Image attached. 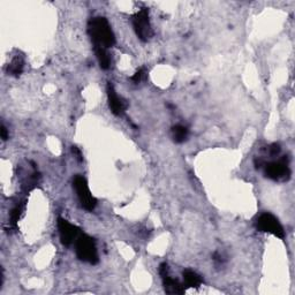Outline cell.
Wrapping results in <instances>:
<instances>
[{
	"instance_id": "obj_1",
	"label": "cell",
	"mask_w": 295,
	"mask_h": 295,
	"mask_svg": "<svg viewBox=\"0 0 295 295\" xmlns=\"http://www.w3.org/2000/svg\"><path fill=\"white\" fill-rule=\"evenodd\" d=\"M88 34L94 46H103L109 49V47L114 46L116 43L115 35L111 26L108 20L102 16L89 20Z\"/></svg>"
},
{
	"instance_id": "obj_2",
	"label": "cell",
	"mask_w": 295,
	"mask_h": 295,
	"mask_svg": "<svg viewBox=\"0 0 295 295\" xmlns=\"http://www.w3.org/2000/svg\"><path fill=\"white\" fill-rule=\"evenodd\" d=\"M75 252H76L77 258L82 262L92 264L98 263V250L96 246L95 240L88 234L81 233L75 241Z\"/></svg>"
},
{
	"instance_id": "obj_3",
	"label": "cell",
	"mask_w": 295,
	"mask_h": 295,
	"mask_svg": "<svg viewBox=\"0 0 295 295\" xmlns=\"http://www.w3.org/2000/svg\"><path fill=\"white\" fill-rule=\"evenodd\" d=\"M132 23L137 38L142 42H148L153 36L152 27L149 18V9L148 8H142L135 13L132 18Z\"/></svg>"
},
{
	"instance_id": "obj_4",
	"label": "cell",
	"mask_w": 295,
	"mask_h": 295,
	"mask_svg": "<svg viewBox=\"0 0 295 295\" xmlns=\"http://www.w3.org/2000/svg\"><path fill=\"white\" fill-rule=\"evenodd\" d=\"M264 174L266 178L274 181H287L291 178L290 162L286 156L273 162L265 163L264 165Z\"/></svg>"
},
{
	"instance_id": "obj_5",
	"label": "cell",
	"mask_w": 295,
	"mask_h": 295,
	"mask_svg": "<svg viewBox=\"0 0 295 295\" xmlns=\"http://www.w3.org/2000/svg\"><path fill=\"white\" fill-rule=\"evenodd\" d=\"M73 187L75 191H76L81 207L87 211L95 210V208L97 207V200L89 189L87 179L82 176H76L73 180Z\"/></svg>"
},
{
	"instance_id": "obj_6",
	"label": "cell",
	"mask_w": 295,
	"mask_h": 295,
	"mask_svg": "<svg viewBox=\"0 0 295 295\" xmlns=\"http://www.w3.org/2000/svg\"><path fill=\"white\" fill-rule=\"evenodd\" d=\"M256 229L263 233H270L279 239L285 238V229L280 221L271 214H262L255 221Z\"/></svg>"
},
{
	"instance_id": "obj_7",
	"label": "cell",
	"mask_w": 295,
	"mask_h": 295,
	"mask_svg": "<svg viewBox=\"0 0 295 295\" xmlns=\"http://www.w3.org/2000/svg\"><path fill=\"white\" fill-rule=\"evenodd\" d=\"M58 229H59L60 241L65 247H71L75 243L78 235L81 234V229L77 226L71 224L66 219L58 218Z\"/></svg>"
},
{
	"instance_id": "obj_8",
	"label": "cell",
	"mask_w": 295,
	"mask_h": 295,
	"mask_svg": "<svg viewBox=\"0 0 295 295\" xmlns=\"http://www.w3.org/2000/svg\"><path fill=\"white\" fill-rule=\"evenodd\" d=\"M159 274L162 277L164 290L167 294H184L186 292V287L178 279L171 277L169 265L166 263H162L159 266Z\"/></svg>"
},
{
	"instance_id": "obj_9",
	"label": "cell",
	"mask_w": 295,
	"mask_h": 295,
	"mask_svg": "<svg viewBox=\"0 0 295 295\" xmlns=\"http://www.w3.org/2000/svg\"><path fill=\"white\" fill-rule=\"evenodd\" d=\"M106 92H108V101H109V108L111 110V112L116 116L122 115L127 110V102L122 97L116 94L114 85L111 82H109L106 85Z\"/></svg>"
},
{
	"instance_id": "obj_10",
	"label": "cell",
	"mask_w": 295,
	"mask_h": 295,
	"mask_svg": "<svg viewBox=\"0 0 295 295\" xmlns=\"http://www.w3.org/2000/svg\"><path fill=\"white\" fill-rule=\"evenodd\" d=\"M94 51L102 70L104 71L110 70L112 64V58H111V54L109 53L108 49L103 46H94Z\"/></svg>"
},
{
	"instance_id": "obj_11",
	"label": "cell",
	"mask_w": 295,
	"mask_h": 295,
	"mask_svg": "<svg viewBox=\"0 0 295 295\" xmlns=\"http://www.w3.org/2000/svg\"><path fill=\"white\" fill-rule=\"evenodd\" d=\"M183 277L184 285L186 288H198L203 284V278L193 270H184Z\"/></svg>"
},
{
	"instance_id": "obj_12",
	"label": "cell",
	"mask_w": 295,
	"mask_h": 295,
	"mask_svg": "<svg viewBox=\"0 0 295 295\" xmlns=\"http://www.w3.org/2000/svg\"><path fill=\"white\" fill-rule=\"evenodd\" d=\"M23 67H25V60H23V58L21 56H16L13 58L11 64L8 65L7 72L9 75H12V76L18 77L22 74Z\"/></svg>"
},
{
	"instance_id": "obj_13",
	"label": "cell",
	"mask_w": 295,
	"mask_h": 295,
	"mask_svg": "<svg viewBox=\"0 0 295 295\" xmlns=\"http://www.w3.org/2000/svg\"><path fill=\"white\" fill-rule=\"evenodd\" d=\"M172 139L176 143L180 144L184 143V141H187L188 136H189V130H188L187 127L183 125H176L172 127Z\"/></svg>"
},
{
	"instance_id": "obj_14",
	"label": "cell",
	"mask_w": 295,
	"mask_h": 295,
	"mask_svg": "<svg viewBox=\"0 0 295 295\" xmlns=\"http://www.w3.org/2000/svg\"><path fill=\"white\" fill-rule=\"evenodd\" d=\"M25 211V204L22 203H18L14 208L11 210V214H9V221H11V225L12 226H16L18 221L21 218V216Z\"/></svg>"
},
{
	"instance_id": "obj_15",
	"label": "cell",
	"mask_w": 295,
	"mask_h": 295,
	"mask_svg": "<svg viewBox=\"0 0 295 295\" xmlns=\"http://www.w3.org/2000/svg\"><path fill=\"white\" fill-rule=\"evenodd\" d=\"M144 76H146V70H144V68H141V70L137 71L136 73L133 75L130 80H132L134 83H140V82L144 78Z\"/></svg>"
},
{
	"instance_id": "obj_16",
	"label": "cell",
	"mask_w": 295,
	"mask_h": 295,
	"mask_svg": "<svg viewBox=\"0 0 295 295\" xmlns=\"http://www.w3.org/2000/svg\"><path fill=\"white\" fill-rule=\"evenodd\" d=\"M212 258H214V262L217 266H222L226 262V258L224 257V255H221V254L218 253V252H216L214 254Z\"/></svg>"
},
{
	"instance_id": "obj_17",
	"label": "cell",
	"mask_w": 295,
	"mask_h": 295,
	"mask_svg": "<svg viewBox=\"0 0 295 295\" xmlns=\"http://www.w3.org/2000/svg\"><path fill=\"white\" fill-rule=\"evenodd\" d=\"M280 150H281V148H280V146L278 143L271 144V146L269 148H267V151H269V155L270 156H277V155H279Z\"/></svg>"
},
{
	"instance_id": "obj_18",
	"label": "cell",
	"mask_w": 295,
	"mask_h": 295,
	"mask_svg": "<svg viewBox=\"0 0 295 295\" xmlns=\"http://www.w3.org/2000/svg\"><path fill=\"white\" fill-rule=\"evenodd\" d=\"M72 151H73V153L75 156H76L78 162H82V153H81L80 150H78V148L77 147H73V148H72Z\"/></svg>"
},
{
	"instance_id": "obj_19",
	"label": "cell",
	"mask_w": 295,
	"mask_h": 295,
	"mask_svg": "<svg viewBox=\"0 0 295 295\" xmlns=\"http://www.w3.org/2000/svg\"><path fill=\"white\" fill-rule=\"evenodd\" d=\"M0 133H1L2 141H6L8 139V132H7V128H6L5 125H1V129H0Z\"/></svg>"
}]
</instances>
